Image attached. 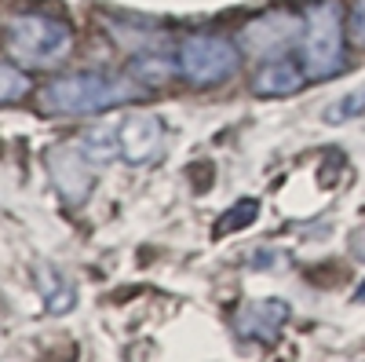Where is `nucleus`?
<instances>
[{"label":"nucleus","mask_w":365,"mask_h":362,"mask_svg":"<svg viewBox=\"0 0 365 362\" xmlns=\"http://www.w3.org/2000/svg\"><path fill=\"white\" fill-rule=\"evenodd\" d=\"M285 318H289L285 300H252V304L237 311V333L249 341H259V344H270V341H278Z\"/></svg>","instance_id":"8"},{"label":"nucleus","mask_w":365,"mask_h":362,"mask_svg":"<svg viewBox=\"0 0 365 362\" xmlns=\"http://www.w3.org/2000/svg\"><path fill=\"white\" fill-rule=\"evenodd\" d=\"M347 37H351V44L365 48V0H354V4H351V19H347Z\"/></svg>","instance_id":"13"},{"label":"nucleus","mask_w":365,"mask_h":362,"mask_svg":"<svg viewBox=\"0 0 365 362\" xmlns=\"http://www.w3.org/2000/svg\"><path fill=\"white\" fill-rule=\"evenodd\" d=\"M256 213H259V201L256 198H245V201H237L230 213L216 223V234H230V231H241V227H249L252 220H256Z\"/></svg>","instance_id":"11"},{"label":"nucleus","mask_w":365,"mask_h":362,"mask_svg":"<svg viewBox=\"0 0 365 362\" xmlns=\"http://www.w3.org/2000/svg\"><path fill=\"white\" fill-rule=\"evenodd\" d=\"M29 92V74L19 63H0V106L19 103Z\"/></svg>","instance_id":"10"},{"label":"nucleus","mask_w":365,"mask_h":362,"mask_svg":"<svg viewBox=\"0 0 365 362\" xmlns=\"http://www.w3.org/2000/svg\"><path fill=\"white\" fill-rule=\"evenodd\" d=\"M299 66L307 81H329L344 70V15L336 0H322L303 15Z\"/></svg>","instance_id":"3"},{"label":"nucleus","mask_w":365,"mask_h":362,"mask_svg":"<svg viewBox=\"0 0 365 362\" xmlns=\"http://www.w3.org/2000/svg\"><path fill=\"white\" fill-rule=\"evenodd\" d=\"M48 169H51V179L58 194H63L70 205H81L91 191V169H96V161H91V154L84 150V143L77 146H58L55 154L48 158Z\"/></svg>","instance_id":"6"},{"label":"nucleus","mask_w":365,"mask_h":362,"mask_svg":"<svg viewBox=\"0 0 365 362\" xmlns=\"http://www.w3.org/2000/svg\"><path fill=\"white\" fill-rule=\"evenodd\" d=\"M73 48V26L55 15H15L8 22V51L22 70L55 66Z\"/></svg>","instance_id":"2"},{"label":"nucleus","mask_w":365,"mask_h":362,"mask_svg":"<svg viewBox=\"0 0 365 362\" xmlns=\"http://www.w3.org/2000/svg\"><path fill=\"white\" fill-rule=\"evenodd\" d=\"M139 96V84L128 77H110V74H66L44 84L41 110L55 117H84V114H103L113 106H125Z\"/></svg>","instance_id":"1"},{"label":"nucleus","mask_w":365,"mask_h":362,"mask_svg":"<svg viewBox=\"0 0 365 362\" xmlns=\"http://www.w3.org/2000/svg\"><path fill=\"white\" fill-rule=\"evenodd\" d=\"M361 110H365V88H354L351 96H344L340 103H332V106L325 110V121H329V125H340V121L358 117Z\"/></svg>","instance_id":"12"},{"label":"nucleus","mask_w":365,"mask_h":362,"mask_svg":"<svg viewBox=\"0 0 365 362\" xmlns=\"http://www.w3.org/2000/svg\"><path fill=\"white\" fill-rule=\"evenodd\" d=\"M303 81H307L303 66L292 63L289 55H278V59H267V63L256 70L252 88L259 96H292V92H299Z\"/></svg>","instance_id":"9"},{"label":"nucleus","mask_w":365,"mask_h":362,"mask_svg":"<svg viewBox=\"0 0 365 362\" xmlns=\"http://www.w3.org/2000/svg\"><path fill=\"white\" fill-rule=\"evenodd\" d=\"M117 146H120V158L132 161V165H150L161 158L165 150V125L161 117L154 114H135L132 121L117 129Z\"/></svg>","instance_id":"7"},{"label":"nucleus","mask_w":365,"mask_h":362,"mask_svg":"<svg viewBox=\"0 0 365 362\" xmlns=\"http://www.w3.org/2000/svg\"><path fill=\"white\" fill-rule=\"evenodd\" d=\"M299 37H303V15H296V11H267V15L252 19L245 29H241L237 44L249 59L267 63V59H278L292 44H299Z\"/></svg>","instance_id":"5"},{"label":"nucleus","mask_w":365,"mask_h":362,"mask_svg":"<svg viewBox=\"0 0 365 362\" xmlns=\"http://www.w3.org/2000/svg\"><path fill=\"white\" fill-rule=\"evenodd\" d=\"M175 66H179L182 81L194 88L227 84L241 70V44H234L220 34H194L179 44Z\"/></svg>","instance_id":"4"}]
</instances>
